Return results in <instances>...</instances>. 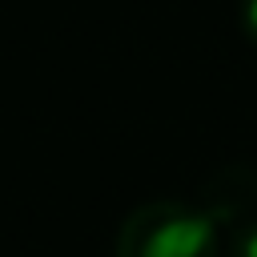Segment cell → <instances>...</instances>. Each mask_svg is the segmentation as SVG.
<instances>
[{
    "label": "cell",
    "mask_w": 257,
    "mask_h": 257,
    "mask_svg": "<svg viewBox=\"0 0 257 257\" xmlns=\"http://www.w3.org/2000/svg\"><path fill=\"white\" fill-rule=\"evenodd\" d=\"M205 245H209V225L205 221H197V217H173V221H165L149 237V245L141 253L145 257H201Z\"/></svg>",
    "instance_id": "6da1fadb"
},
{
    "label": "cell",
    "mask_w": 257,
    "mask_h": 257,
    "mask_svg": "<svg viewBox=\"0 0 257 257\" xmlns=\"http://www.w3.org/2000/svg\"><path fill=\"white\" fill-rule=\"evenodd\" d=\"M245 257H257V233H253V237L245 241Z\"/></svg>",
    "instance_id": "7a4b0ae2"
},
{
    "label": "cell",
    "mask_w": 257,
    "mask_h": 257,
    "mask_svg": "<svg viewBox=\"0 0 257 257\" xmlns=\"http://www.w3.org/2000/svg\"><path fill=\"white\" fill-rule=\"evenodd\" d=\"M249 24L257 28V0H249Z\"/></svg>",
    "instance_id": "3957f363"
}]
</instances>
